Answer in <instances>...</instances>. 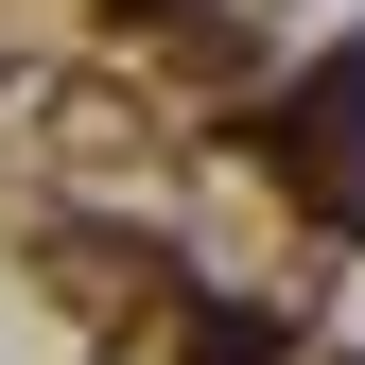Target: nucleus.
I'll return each mask as SVG.
<instances>
[{"label":"nucleus","mask_w":365,"mask_h":365,"mask_svg":"<svg viewBox=\"0 0 365 365\" xmlns=\"http://www.w3.org/2000/svg\"><path fill=\"white\" fill-rule=\"evenodd\" d=\"M296 174H313V209L365 226V53L313 70V105H296Z\"/></svg>","instance_id":"nucleus-1"}]
</instances>
